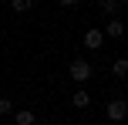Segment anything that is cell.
I'll use <instances>...</instances> for the list:
<instances>
[{"mask_svg": "<svg viewBox=\"0 0 128 125\" xmlns=\"http://www.w3.org/2000/svg\"><path fill=\"white\" fill-rule=\"evenodd\" d=\"M125 112H128V105H125L122 98L108 101V118H111V122H122V118H125Z\"/></svg>", "mask_w": 128, "mask_h": 125, "instance_id": "cell-2", "label": "cell"}, {"mask_svg": "<svg viewBox=\"0 0 128 125\" xmlns=\"http://www.w3.org/2000/svg\"><path fill=\"white\" fill-rule=\"evenodd\" d=\"M115 74L125 78V74H128V61H115Z\"/></svg>", "mask_w": 128, "mask_h": 125, "instance_id": "cell-8", "label": "cell"}, {"mask_svg": "<svg viewBox=\"0 0 128 125\" xmlns=\"http://www.w3.org/2000/svg\"><path fill=\"white\" fill-rule=\"evenodd\" d=\"M101 41H104L101 31H88V34H84V44H88L91 51H98V47H101Z\"/></svg>", "mask_w": 128, "mask_h": 125, "instance_id": "cell-3", "label": "cell"}, {"mask_svg": "<svg viewBox=\"0 0 128 125\" xmlns=\"http://www.w3.org/2000/svg\"><path fill=\"white\" fill-rule=\"evenodd\" d=\"M14 122H17V125H34V112H30V108H24V112L14 115Z\"/></svg>", "mask_w": 128, "mask_h": 125, "instance_id": "cell-4", "label": "cell"}, {"mask_svg": "<svg viewBox=\"0 0 128 125\" xmlns=\"http://www.w3.org/2000/svg\"><path fill=\"white\" fill-rule=\"evenodd\" d=\"M14 10H17V14H24V10H30V0H14Z\"/></svg>", "mask_w": 128, "mask_h": 125, "instance_id": "cell-9", "label": "cell"}, {"mask_svg": "<svg viewBox=\"0 0 128 125\" xmlns=\"http://www.w3.org/2000/svg\"><path fill=\"white\" fill-rule=\"evenodd\" d=\"M118 10V0H104L101 4V14H115Z\"/></svg>", "mask_w": 128, "mask_h": 125, "instance_id": "cell-7", "label": "cell"}, {"mask_svg": "<svg viewBox=\"0 0 128 125\" xmlns=\"http://www.w3.org/2000/svg\"><path fill=\"white\" fill-rule=\"evenodd\" d=\"M71 78H74V81H88V78H91V64L81 61V58L71 61Z\"/></svg>", "mask_w": 128, "mask_h": 125, "instance_id": "cell-1", "label": "cell"}, {"mask_svg": "<svg viewBox=\"0 0 128 125\" xmlns=\"http://www.w3.org/2000/svg\"><path fill=\"white\" fill-rule=\"evenodd\" d=\"M71 101H74V108H88V91H74V98H71Z\"/></svg>", "mask_w": 128, "mask_h": 125, "instance_id": "cell-5", "label": "cell"}, {"mask_svg": "<svg viewBox=\"0 0 128 125\" xmlns=\"http://www.w3.org/2000/svg\"><path fill=\"white\" fill-rule=\"evenodd\" d=\"M108 34H111V37H122V34H125V24H122V20H111V24H108Z\"/></svg>", "mask_w": 128, "mask_h": 125, "instance_id": "cell-6", "label": "cell"}, {"mask_svg": "<svg viewBox=\"0 0 128 125\" xmlns=\"http://www.w3.org/2000/svg\"><path fill=\"white\" fill-rule=\"evenodd\" d=\"M14 112V105H10V98H0V115H10Z\"/></svg>", "mask_w": 128, "mask_h": 125, "instance_id": "cell-10", "label": "cell"}]
</instances>
